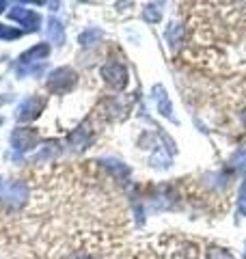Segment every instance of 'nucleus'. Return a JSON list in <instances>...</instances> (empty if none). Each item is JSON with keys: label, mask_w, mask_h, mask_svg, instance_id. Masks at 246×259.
<instances>
[{"label": "nucleus", "mask_w": 246, "mask_h": 259, "mask_svg": "<svg viewBox=\"0 0 246 259\" xmlns=\"http://www.w3.org/2000/svg\"><path fill=\"white\" fill-rule=\"evenodd\" d=\"M73 84H76V74H73L71 67H59V69H54L52 74L48 76V80H46L48 91L59 93V95L71 91Z\"/></svg>", "instance_id": "nucleus-1"}, {"label": "nucleus", "mask_w": 246, "mask_h": 259, "mask_svg": "<svg viewBox=\"0 0 246 259\" xmlns=\"http://www.w3.org/2000/svg\"><path fill=\"white\" fill-rule=\"evenodd\" d=\"M0 182H3V180H0Z\"/></svg>", "instance_id": "nucleus-12"}, {"label": "nucleus", "mask_w": 246, "mask_h": 259, "mask_svg": "<svg viewBox=\"0 0 246 259\" xmlns=\"http://www.w3.org/2000/svg\"><path fill=\"white\" fill-rule=\"evenodd\" d=\"M44 108H46V97L30 95L20 104L18 108H15V119H18L20 123H28V121H35Z\"/></svg>", "instance_id": "nucleus-2"}, {"label": "nucleus", "mask_w": 246, "mask_h": 259, "mask_svg": "<svg viewBox=\"0 0 246 259\" xmlns=\"http://www.w3.org/2000/svg\"><path fill=\"white\" fill-rule=\"evenodd\" d=\"M50 54V46L48 44H37L32 46L30 50H26L22 56H20V65H32V63H41V59H46V56Z\"/></svg>", "instance_id": "nucleus-6"}, {"label": "nucleus", "mask_w": 246, "mask_h": 259, "mask_svg": "<svg viewBox=\"0 0 246 259\" xmlns=\"http://www.w3.org/2000/svg\"><path fill=\"white\" fill-rule=\"evenodd\" d=\"M39 145V132L35 127H15L13 134H11V147L13 151L24 153V151H30L32 147Z\"/></svg>", "instance_id": "nucleus-3"}, {"label": "nucleus", "mask_w": 246, "mask_h": 259, "mask_svg": "<svg viewBox=\"0 0 246 259\" xmlns=\"http://www.w3.org/2000/svg\"><path fill=\"white\" fill-rule=\"evenodd\" d=\"M48 37H50V41L61 46L65 41V32H63V24L56 20V18H50L48 20Z\"/></svg>", "instance_id": "nucleus-8"}, {"label": "nucleus", "mask_w": 246, "mask_h": 259, "mask_svg": "<svg viewBox=\"0 0 246 259\" xmlns=\"http://www.w3.org/2000/svg\"><path fill=\"white\" fill-rule=\"evenodd\" d=\"M26 194H28V188L24 182H11L7 186V190L3 194V203L9 205V207H20L24 205V201H26Z\"/></svg>", "instance_id": "nucleus-5"}, {"label": "nucleus", "mask_w": 246, "mask_h": 259, "mask_svg": "<svg viewBox=\"0 0 246 259\" xmlns=\"http://www.w3.org/2000/svg\"><path fill=\"white\" fill-rule=\"evenodd\" d=\"M0 123H3V119H0Z\"/></svg>", "instance_id": "nucleus-11"}, {"label": "nucleus", "mask_w": 246, "mask_h": 259, "mask_svg": "<svg viewBox=\"0 0 246 259\" xmlns=\"http://www.w3.org/2000/svg\"><path fill=\"white\" fill-rule=\"evenodd\" d=\"M102 76L106 78V82H110L112 87H117V89H121L123 84H126V69L121 67V65H117V63H112V65H106V67L102 69Z\"/></svg>", "instance_id": "nucleus-7"}, {"label": "nucleus", "mask_w": 246, "mask_h": 259, "mask_svg": "<svg viewBox=\"0 0 246 259\" xmlns=\"http://www.w3.org/2000/svg\"><path fill=\"white\" fill-rule=\"evenodd\" d=\"M7 9V3H5V0H0V13H3Z\"/></svg>", "instance_id": "nucleus-10"}, {"label": "nucleus", "mask_w": 246, "mask_h": 259, "mask_svg": "<svg viewBox=\"0 0 246 259\" xmlns=\"http://www.w3.org/2000/svg\"><path fill=\"white\" fill-rule=\"evenodd\" d=\"M9 20L22 24L24 32H35V30H39V26H41V15H39L37 11H32V9H26V7H22V5L11 7Z\"/></svg>", "instance_id": "nucleus-4"}, {"label": "nucleus", "mask_w": 246, "mask_h": 259, "mask_svg": "<svg viewBox=\"0 0 246 259\" xmlns=\"http://www.w3.org/2000/svg\"><path fill=\"white\" fill-rule=\"evenodd\" d=\"M18 37H22V30L0 24V39H18Z\"/></svg>", "instance_id": "nucleus-9"}]
</instances>
